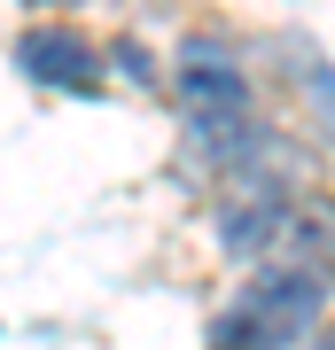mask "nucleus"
Instances as JSON below:
<instances>
[{"instance_id":"1","label":"nucleus","mask_w":335,"mask_h":350,"mask_svg":"<svg viewBox=\"0 0 335 350\" xmlns=\"http://www.w3.org/2000/svg\"><path fill=\"white\" fill-rule=\"evenodd\" d=\"M335 280L304 265H258V280L211 319V342H312L327 319Z\"/></svg>"},{"instance_id":"2","label":"nucleus","mask_w":335,"mask_h":350,"mask_svg":"<svg viewBox=\"0 0 335 350\" xmlns=\"http://www.w3.org/2000/svg\"><path fill=\"white\" fill-rule=\"evenodd\" d=\"M179 109L187 117H234V109H258V86H249V63L226 47L219 31H195L179 47V78H172Z\"/></svg>"},{"instance_id":"3","label":"nucleus","mask_w":335,"mask_h":350,"mask_svg":"<svg viewBox=\"0 0 335 350\" xmlns=\"http://www.w3.org/2000/svg\"><path fill=\"white\" fill-rule=\"evenodd\" d=\"M16 70H24L32 86H47V94H94L101 86V55L71 24H32L16 39Z\"/></svg>"},{"instance_id":"4","label":"nucleus","mask_w":335,"mask_h":350,"mask_svg":"<svg viewBox=\"0 0 335 350\" xmlns=\"http://www.w3.org/2000/svg\"><path fill=\"white\" fill-rule=\"evenodd\" d=\"M288 63H297V86H304V101H312V117L327 125V140H335V63H320V55L304 47H288Z\"/></svg>"},{"instance_id":"5","label":"nucleus","mask_w":335,"mask_h":350,"mask_svg":"<svg viewBox=\"0 0 335 350\" xmlns=\"http://www.w3.org/2000/svg\"><path fill=\"white\" fill-rule=\"evenodd\" d=\"M117 70H125V78H133V86H140V94H149V86H156V55H149V47H140V39H117Z\"/></svg>"}]
</instances>
